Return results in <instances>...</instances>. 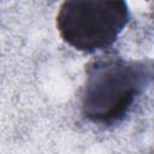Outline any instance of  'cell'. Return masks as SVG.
Segmentation results:
<instances>
[{
  "mask_svg": "<svg viewBox=\"0 0 154 154\" xmlns=\"http://www.w3.org/2000/svg\"><path fill=\"white\" fill-rule=\"evenodd\" d=\"M153 66L149 61L103 55L87 67L81 111L90 123L114 125L132 109L149 87Z\"/></svg>",
  "mask_w": 154,
  "mask_h": 154,
  "instance_id": "cell-1",
  "label": "cell"
},
{
  "mask_svg": "<svg viewBox=\"0 0 154 154\" xmlns=\"http://www.w3.org/2000/svg\"><path fill=\"white\" fill-rule=\"evenodd\" d=\"M129 18L128 4L120 0L65 1L57 13V28L69 46L94 53L112 46Z\"/></svg>",
  "mask_w": 154,
  "mask_h": 154,
  "instance_id": "cell-2",
  "label": "cell"
}]
</instances>
